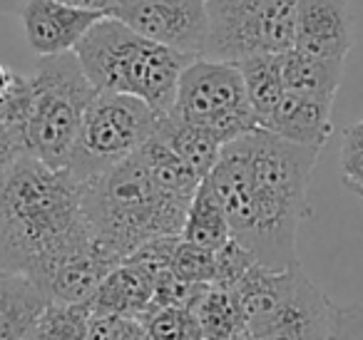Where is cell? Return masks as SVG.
I'll list each match as a JSON object with an SVG mask.
<instances>
[{
    "instance_id": "obj_23",
    "label": "cell",
    "mask_w": 363,
    "mask_h": 340,
    "mask_svg": "<svg viewBox=\"0 0 363 340\" xmlns=\"http://www.w3.org/2000/svg\"><path fill=\"white\" fill-rule=\"evenodd\" d=\"M140 323L145 325L150 340H204L192 308H177V305L157 308L152 305L140 318Z\"/></svg>"
},
{
    "instance_id": "obj_15",
    "label": "cell",
    "mask_w": 363,
    "mask_h": 340,
    "mask_svg": "<svg viewBox=\"0 0 363 340\" xmlns=\"http://www.w3.org/2000/svg\"><path fill=\"white\" fill-rule=\"evenodd\" d=\"M50 298L26 273L0 271V340H35Z\"/></svg>"
},
{
    "instance_id": "obj_13",
    "label": "cell",
    "mask_w": 363,
    "mask_h": 340,
    "mask_svg": "<svg viewBox=\"0 0 363 340\" xmlns=\"http://www.w3.org/2000/svg\"><path fill=\"white\" fill-rule=\"evenodd\" d=\"M122 261L107 249H102L97 241H92L87 249L77 251L75 256L65 259L50 271L40 288L57 305H90L95 298L100 283L107 278L112 268H117Z\"/></svg>"
},
{
    "instance_id": "obj_16",
    "label": "cell",
    "mask_w": 363,
    "mask_h": 340,
    "mask_svg": "<svg viewBox=\"0 0 363 340\" xmlns=\"http://www.w3.org/2000/svg\"><path fill=\"white\" fill-rule=\"evenodd\" d=\"M155 300V280L140 266L122 261L107 273L90 303L92 315H122L140 320Z\"/></svg>"
},
{
    "instance_id": "obj_8",
    "label": "cell",
    "mask_w": 363,
    "mask_h": 340,
    "mask_svg": "<svg viewBox=\"0 0 363 340\" xmlns=\"http://www.w3.org/2000/svg\"><path fill=\"white\" fill-rule=\"evenodd\" d=\"M207 60L242 62L296 45V0H207Z\"/></svg>"
},
{
    "instance_id": "obj_24",
    "label": "cell",
    "mask_w": 363,
    "mask_h": 340,
    "mask_svg": "<svg viewBox=\"0 0 363 340\" xmlns=\"http://www.w3.org/2000/svg\"><path fill=\"white\" fill-rule=\"evenodd\" d=\"M90 305H57L50 303L40 320L35 340H87Z\"/></svg>"
},
{
    "instance_id": "obj_37",
    "label": "cell",
    "mask_w": 363,
    "mask_h": 340,
    "mask_svg": "<svg viewBox=\"0 0 363 340\" xmlns=\"http://www.w3.org/2000/svg\"><path fill=\"white\" fill-rule=\"evenodd\" d=\"M120 3H130V0H120Z\"/></svg>"
},
{
    "instance_id": "obj_26",
    "label": "cell",
    "mask_w": 363,
    "mask_h": 340,
    "mask_svg": "<svg viewBox=\"0 0 363 340\" xmlns=\"http://www.w3.org/2000/svg\"><path fill=\"white\" fill-rule=\"evenodd\" d=\"M214 261H217V280L214 285L234 290L237 283L259 264L249 249H244L237 239H229L222 249L214 251Z\"/></svg>"
},
{
    "instance_id": "obj_20",
    "label": "cell",
    "mask_w": 363,
    "mask_h": 340,
    "mask_svg": "<svg viewBox=\"0 0 363 340\" xmlns=\"http://www.w3.org/2000/svg\"><path fill=\"white\" fill-rule=\"evenodd\" d=\"M229 239H232V229H229L227 214L214 196L212 186L204 179L187 209V219L182 226V241H189V244L202 246L207 251H217Z\"/></svg>"
},
{
    "instance_id": "obj_11",
    "label": "cell",
    "mask_w": 363,
    "mask_h": 340,
    "mask_svg": "<svg viewBox=\"0 0 363 340\" xmlns=\"http://www.w3.org/2000/svg\"><path fill=\"white\" fill-rule=\"evenodd\" d=\"M21 18L33 52L38 57H52L62 52H75L77 42L97 23L110 16L80 11L60 0H28V6L21 11Z\"/></svg>"
},
{
    "instance_id": "obj_30",
    "label": "cell",
    "mask_w": 363,
    "mask_h": 340,
    "mask_svg": "<svg viewBox=\"0 0 363 340\" xmlns=\"http://www.w3.org/2000/svg\"><path fill=\"white\" fill-rule=\"evenodd\" d=\"M328 340H363V305H336Z\"/></svg>"
},
{
    "instance_id": "obj_33",
    "label": "cell",
    "mask_w": 363,
    "mask_h": 340,
    "mask_svg": "<svg viewBox=\"0 0 363 340\" xmlns=\"http://www.w3.org/2000/svg\"><path fill=\"white\" fill-rule=\"evenodd\" d=\"M60 3H67V6H72V8H80V11L107 13V16H112V11L120 6V0H60Z\"/></svg>"
},
{
    "instance_id": "obj_21",
    "label": "cell",
    "mask_w": 363,
    "mask_h": 340,
    "mask_svg": "<svg viewBox=\"0 0 363 340\" xmlns=\"http://www.w3.org/2000/svg\"><path fill=\"white\" fill-rule=\"evenodd\" d=\"M204 340H224L244 330V315L234 290L207 285L192 305Z\"/></svg>"
},
{
    "instance_id": "obj_36",
    "label": "cell",
    "mask_w": 363,
    "mask_h": 340,
    "mask_svg": "<svg viewBox=\"0 0 363 340\" xmlns=\"http://www.w3.org/2000/svg\"><path fill=\"white\" fill-rule=\"evenodd\" d=\"M346 186L353 191V194H356V196H361V199H363V186H356V184H346Z\"/></svg>"
},
{
    "instance_id": "obj_5",
    "label": "cell",
    "mask_w": 363,
    "mask_h": 340,
    "mask_svg": "<svg viewBox=\"0 0 363 340\" xmlns=\"http://www.w3.org/2000/svg\"><path fill=\"white\" fill-rule=\"evenodd\" d=\"M244 330L254 340H328L336 305L301 266L274 271L257 264L234 288Z\"/></svg>"
},
{
    "instance_id": "obj_14",
    "label": "cell",
    "mask_w": 363,
    "mask_h": 340,
    "mask_svg": "<svg viewBox=\"0 0 363 340\" xmlns=\"http://www.w3.org/2000/svg\"><path fill=\"white\" fill-rule=\"evenodd\" d=\"M331 110L333 100H326V97L286 92L262 130L272 132L286 142H294V144L323 149V144L333 132Z\"/></svg>"
},
{
    "instance_id": "obj_27",
    "label": "cell",
    "mask_w": 363,
    "mask_h": 340,
    "mask_svg": "<svg viewBox=\"0 0 363 340\" xmlns=\"http://www.w3.org/2000/svg\"><path fill=\"white\" fill-rule=\"evenodd\" d=\"M182 236H167V239H155L150 244H145L142 249H137L132 256H127L125 261L140 266L145 273L152 276V280H157L162 273L172 271V259H174V249L179 244Z\"/></svg>"
},
{
    "instance_id": "obj_12",
    "label": "cell",
    "mask_w": 363,
    "mask_h": 340,
    "mask_svg": "<svg viewBox=\"0 0 363 340\" xmlns=\"http://www.w3.org/2000/svg\"><path fill=\"white\" fill-rule=\"evenodd\" d=\"M296 50L328 60H346L353 47L348 0H296Z\"/></svg>"
},
{
    "instance_id": "obj_18",
    "label": "cell",
    "mask_w": 363,
    "mask_h": 340,
    "mask_svg": "<svg viewBox=\"0 0 363 340\" xmlns=\"http://www.w3.org/2000/svg\"><path fill=\"white\" fill-rule=\"evenodd\" d=\"M157 135L172 147V152H174L202 181L212 174V169L217 166L219 157H222V149H224V144L214 135H209L202 127L179 120V117H174V115L162 117Z\"/></svg>"
},
{
    "instance_id": "obj_35",
    "label": "cell",
    "mask_w": 363,
    "mask_h": 340,
    "mask_svg": "<svg viewBox=\"0 0 363 340\" xmlns=\"http://www.w3.org/2000/svg\"><path fill=\"white\" fill-rule=\"evenodd\" d=\"M224 340H254V338H252V335L247 333V330H242V333L232 335V338H224Z\"/></svg>"
},
{
    "instance_id": "obj_1",
    "label": "cell",
    "mask_w": 363,
    "mask_h": 340,
    "mask_svg": "<svg viewBox=\"0 0 363 340\" xmlns=\"http://www.w3.org/2000/svg\"><path fill=\"white\" fill-rule=\"evenodd\" d=\"M318 152L257 130L224 144L207 176L227 214L232 239L267 268L298 266L296 236L308 211V184Z\"/></svg>"
},
{
    "instance_id": "obj_4",
    "label": "cell",
    "mask_w": 363,
    "mask_h": 340,
    "mask_svg": "<svg viewBox=\"0 0 363 340\" xmlns=\"http://www.w3.org/2000/svg\"><path fill=\"white\" fill-rule=\"evenodd\" d=\"M75 55L97 92L137 97L162 117L174 107L182 72L197 60L147 40L112 16L77 42Z\"/></svg>"
},
{
    "instance_id": "obj_7",
    "label": "cell",
    "mask_w": 363,
    "mask_h": 340,
    "mask_svg": "<svg viewBox=\"0 0 363 340\" xmlns=\"http://www.w3.org/2000/svg\"><path fill=\"white\" fill-rule=\"evenodd\" d=\"M162 115L130 95L97 92L85 112L65 171L80 184L130 159L160 130Z\"/></svg>"
},
{
    "instance_id": "obj_29",
    "label": "cell",
    "mask_w": 363,
    "mask_h": 340,
    "mask_svg": "<svg viewBox=\"0 0 363 340\" xmlns=\"http://www.w3.org/2000/svg\"><path fill=\"white\" fill-rule=\"evenodd\" d=\"M341 171H343V184L363 186V120L346 127V132H343Z\"/></svg>"
},
{
    "instance_id": "obj_17",
    "label": "cell",
    "mask_w": 363,
    "mask_h": 340,
    "mask_svg": "<svg viewBox=\"0 0 363 340\" xmlns=\"http://www.w3.org/2000/svg\"><path fill=\"white\" fill-rule=\"evenodd\" d=\"M281 77L286 92L336 100L343 77V60H328L291 47L281 52Z\"/></svg>"
},
{
    "instance_id": "obj_9",
    "label": "cell",
    "mask_w": 363,
    "mask_h": 340,
    "mask_svg": "<svg viewBox=\"0 0 363 340\" xmlns=\"http://www.w3.org/2000/svg\"><path fill=\"white\" fill-rule=\"evenodd\" d=\"M169 115L202 127L222 144L259 130L239 67L207 57H197L182 72Z\"/></svg>"
},
{
    "instance_id": "obj_10",
    "label": "cell",
    "mask_w": 363,
    "mask_h": 340,
    "mask_svg": "<svg viewBox=\"0 0 363 340\" xmlns=\"http://www.w3.org/2000/svg\"><path fill=\"white\" fill-rule=\"evenodd\" d=\"M112 18L182 55L204 57L207 52V0H130L120 3Z\"/></svg>"
},
{
    "instance_id": "obj_28",
    "label": "cell",
    "mask_w": 363,
    "mask_h": 340,
    "mask_svg": "<svg viewBox=\"0 0 363 340\" xmlns=\"http://www.w3.org/2000/svg\"><path fill=\"white\" fill-rule=\"evenodd\" d=\"M87 340H150V335L137 318L92 315L87 325Z\"/></svg>"
},
{
    "instance_id": "obj_31",
    "label": "cell",
    "mask_w": 363,
    "mask_h": 340,
    "mask_svg": "<svg viewBox=\"0 0 363 340\" xmlns=\"http://www.w3.org/2000/svg\"><path fill=\"white\" fill-rule=\"evenodd\" d=\"M21 149H18L16 140H13V135L6 130V125L0 122V171L8 169V166L13 164V162L21 159Z\"/></svg>"
},
{
    "instance_id": "obj_25",
    "label": "cell",
    "mask_w": 363,
    "mask_h": 340,
    "mask_svg": "<svg viewBox=\"0 0 363 340\" xmlns=\"http://www.w3.org/2000/svg\"><path fill=\"white\" fill-rule=\"evenodd\" d=\"M172 273L177 278L187 280V283L214 285V280H217L214 251H207L202 246H194L189 241L179 239V244L174 249V259H172Z\"/></svg>"
},
{
    "instance_id": "obj_34",
    "label": "cell",
    "mask_w": 363,
    "mask_h": 340,
    "mask_svg": "<svg viewBox=\"0 0 363 340\" xmlns=\"http://www.w3.org/2000/svg\"><path fill=\"white\" fill-rule=\"evenodd\" d=\"M28 0H0V13H21Z\"/></svg>"
},
{
    "instance_id": "obj_32",
    "label": "cell",
    "mask_w": 363,
    "mask_h": 340,
    "mask_svg": "<svg viewBox=\"0 0 363 340\" xmlns=\"http://www.w3.org/2000/svg\"><path fill=\"white\" fill-rule=\"evenodd\" d=\"M21 80H23L21 72L11 70V67H6L3 62H0V105L16 92V87L21 85Z\"/></svg>"
},
{
    "instance_id": "obj_22",
    "label": "cell",
    "mask_w": 363,
    "mask_h": 340,
    "mask_svg": "<svg viewBox=\"0 0 363 340\" xmlns=\"http://www.w3.org/2000/svg\"><path fill=\"white\" fill-rule=\"evenodd\" d=\"M140 157H142V162H145L150 176L162 189L169 191V194L184 196V199H194L202 179L172 152V147L167 144L160 135H155L142 147Z\"/></svg>"
},
{
    "instance_id": "obj_2",
    "label": "cell",
    "mask_w": 363,
    "mask_h": 340,
    "mask_svg": "<svg viewBox=\"0 0 363 340\" xmlns=\"http://www.w3.org/2000/svg\"><path fill=\"white\" fill-rule=\"evenodd\" d=\"M92 241L82 184L65 169L21 157L0 171V271L26 273L40 285Z\"/></svg>"
},
{
    "instance_id": "obj_3",
    "label": "cell",
    "mask_w": 363,
    "mask_h": 340,
    "mask_svg": "<svg viewBox=\"0 0 363 340\" xmlns=\"http://www.w3.org/2000/svg\"><path fill=\"white\" fill-rule=\"evenodd\" d=\"M192 199L164 191L147 171L140 152L82 184L90 234L120 261L155 239L182 236Z\"/></svg>"
},
{
    "instance_id": "obj_6",
    "label": "cell",
    "mask_w": 363,
    "mask_h": 340,
    "mask_svg": "<svg viewBox=\"0 0 363 340\" xmlns=\"http://www.w3.org/2000/svg\"><path fill=\"white\" fill-rule=\"evenodd\" d=\"M95 95L75 52L38 57L35 72L28 77V157L52 169H65Z\"/></svg>"
},
{
    "instance_id": "obj_19",
    "label": "cell",
    "mask_w": 363,
    "mask_h": 340,
    "mask_svg": "<svg viewBox=\"0 0 363 340\" xmlns=\"http://www.w3.org/2000/svg\"><path fill=\"white\" fill-rule=\"evenodd\" d=\"M237 67L244 77L249 105H252L259 130H262L269 117L274 115V110L279 107L281 97L286 95L281 77V55H257L237 62Z\"/></svg>"
}]
</instances>
